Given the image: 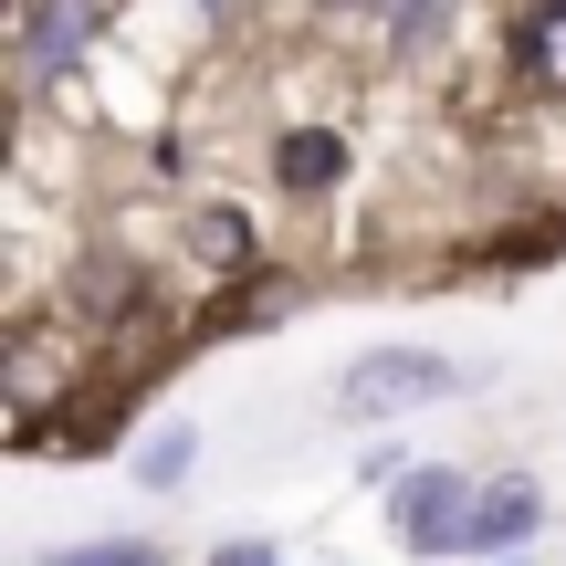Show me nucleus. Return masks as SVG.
I'll return each mask as SVG.
<instances>
[{"label":"nucleus","mask_w":566,"mask_h":566,"mask_svg":"<svg viewBox=\"0 0 566 566\" xmlns=\"http://www.w3.org/2000/svg\"><path fill=\"white\" fill-rule=\"evenodd\" d=\"M451 388H462V367H451V357H420V346H367V357L336 378V409H346V420H388V409L451 399Z\"/></svg>","instance_id":"f257e3e1"},{"label":"nucleus","mask_w":566,"mask_h":566,"mask_svg":"<svg viewBox=\"0 0 566 566\" xmlns=\"http://www.w3.org/2000/svg\"><path fill=\"white\" fill-rule=\"evenodd\" d=\"M472 504H483V483H462V472H399V493H388V514H399V546L409 556H462L472 546Z\"/></svg>","instance_id":"f03ea898"},{"label":"nucleus","mask_w":566,"mask_h":566,"mask_svg":"<svg viewBox=\"0 0 566 566\" xmlns=\"http://www.w3.org/2000/svg\"><path fill=\"white\" fill-rule=\"evenodd\" d=\"M84 42H95V0H32V21H21V53H32V74L84 63Z\"/></svg>","instance_id":"7ed1b4c3"},{"label":"nucleus","mask_w":566,"mask_h":566,"mask_svg":"<svg viewBox=\"0 0 566 566\" xmlns=\"http://www.w3.org/2000/svg\"><path fill=\"white\" fill-rule=\"evenodd\" d=\"M514 63H525L535 95H566V0H525V21H514Z\"/></svg>","instance_id":"20e7f679"},{"label":"nucleus","mask_w":566,"mask_h":566,"mask_svg":"<svg viewBox=\"0 0 566 566\" xmlns=\"http://www.w3.org/2000/svg\"><path fill=\"white\" fill-rule=\"evenodd\" d=\"M273 179L294 189V200H315V189H336V179H346V137H336V126H294V137L273 147Z\"/></svg>","instance_id":"39448f33"},{"label":"nucleus","mask_w":566,"mask_h":566,"mask_svg":"<svg viewBox=\"0 0 566 566\" xmlns=\"http://www.w3.org/2000/svg\"><path fill=\"white\" fill-rule=\"evenodd\" d=\"M535 525H546V493H535V483H483V504H472V546H525Z\"/></svg>","instance_id":"423d86ee"},{"label":"nucleus","mask_w":566,"mask_h":566,"mask_svg":"<svg viewBox=\"0 0 566 566\" xmlns=\"http://www.w3.org/2000/svg\"><path fill=\"white\" fill-rule=\"evenodd\" d=\"M189 252H200V273H252L263 263V242H252L242 210H200V221H189Z\"/></svg>","instance_id":"0eeeda50"},{"label":"nucleus","mask_w":566,"mask_h":566,"mask_svg":"<svg viewBox=\"0 0 566 566\" xmlns=\"http://www.w3.org/2000/svg\"><path fill=\"white\" fill-rule=\"evenodd\" d=\"M451 42V0H388V53H441Z\"/></svg>","instance_id":"6e6552de"},{"label":"nucleus","mask_w":566,"mask_h":566,"mask_svg":"<svg viewBox=\"0 0 566 566\" xmlns=\"http://www.w3.org/2000/svg\"><path fill=\"white\" fill-rule=\"evenodd\" d=\"M189 462H200V441H189V430H179V420H168V441H147V451H137V472H147V483H158V493H168V483H179V472H189Z\"/></svg>","instance_id":"1a4fd4ad"},{"label":"nucleus","mask_w":566,"mask_h":566,"mask_svg":"<svg viewBox=\"0 0 566 566\" xmlns=\"http://www.w3.org/2000/svg\"><path fill=\"white\" fill-rule=\"evenodd\" d=\"M74 294H95V304H137V273H126L116 252H95V273H74Z\"/></svg>","instance_id":"9d476101"},{"label":"nucleus","mask_w":566,"mask_h":566,"mask_svg":"<svg viewBox=\"0 0 566 566\" xmlns=\"http://www.w3.org/2000/svg\"><path fill=\"white\" fill-rule=\"evenodd\" d=\"M53 566H158V546H137V535L126 546H63Z\"/></svg>","instance_id":"9b49d317"},{"label":"nucleus","mask_w":566,"mask_h":566,"mask_svg":"<svg viewBox=\"0 0 566 566\" xmlns=\"http://www.w3.org/2000/svg\"><path fill=\"white\" fill-rule=\"evenodd\" d=\"M210 566H283V556H273V546H221Z\"/></svg>","instance_id":"f8f14e48"},{"label":"nucleus","mask_w":566,"mask_h":566,"mask_svg":"<svg viewBox=\"0 0 566 566\" xmlns=\"http://www.w3.org/2000/svg\"><path fill=\"white\" fill-rule=\"evenodd\" d=\"M200 11H210V21H242V11H252V0H200Z\"/></svg>","instance_id":"ddd939ff"}]
</instances>
